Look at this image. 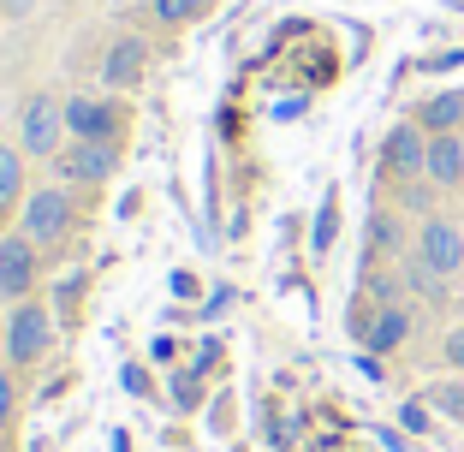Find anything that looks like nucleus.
Returning <instances> with one entry per match:
<instances>
[{"instance_id":"obj_1","label":"nucleus","mask_w":464,"mask_h":452,"mask_svg":"<svg viewBox=\"0 0 464 452\" xmlns=\"http://www.w3.org/2000/svg\"><path fill=\"white\" fill-rule=\"evenodd\" d=\"M417 262L423 268H435L440 280L464 274V226L447 215H429L423 226H417Z\"/></svg>"},{"instance_id":"obj_2","label":"nucleus","mask_w":464,"mask_h":452,"mask_svg":"<svg viewBox=\"0 0 464 452\" xmlns=\"http://www.w3.org/2000/svg\"><path fill=\"white\" fill-rule=\"evenodd\" d=\"M48 340H54L48 310H42V303H18L13 322H6V357H13V363H36V357L48 351Z\"/></svg>"},{"instance_id":"obj_3","label":"nucleus","mask_w":464,"mask_h":452,"mask_svg":"<svg viewBox=\"0 0 464 452\" xmlns=\"http://www.w3.org/2000/svg\"><path fill=\"white\" fill-rule=\"evenodd\" d=\"M382 161H387V173H393V178H423V167H429V131L417 120H399L393 131H387V143H382Z\"/></svg>"},{"instance_id":"obj_4","label":"nucleus","mask_w":464,"mask_h":452,"mask_svg":"<svg viewBox=\"0 0 464 452\" xmlns=\"http://www.w3.org/2000/svg\"><path fill=\"white\" fill-rule=\"evenodd\" d=\"M66 233H72L66 191H30V203H24V238L30 245H60Z\"/></svg>"},{"instance_id":"obj_5","label":"nucleus","mask_w":464,"mask_h":452,"mask_svg":"<svg viewBox=\"0 0 464 452\" xmlns=\"http://www.w3.org/2000/svg\"><path fill=\"white\" fill-rule=\"evenodd\" d=\"M54 167H60V178H72V185H108V173L120 167V149H113V143H83L78 138Z\"/></svg>"},{"instance_id":"obj_6","label":"nucleus","mask_w":464,"mask_h":452,"mask_svg":"<svg viewBox=\"0 0 464 452\" xmlns=\"http://www.w3.org/2000/svg\"><path fill=\"white\" fill-rule=\"evenodd\" d=\"M60 125H66V108L54 96H30L24 101V149L30 155H60Z\"/></svg>"},{"instance_id":"obj_7","label":"nucleus","mask_w":464,"mask_h":452,"mask_svg":"<svg viewBox=\"0 0 464 452\" xmlns=\"http://www.w3.org/2000/svg\"><path fill=\"white\" fill-rule=\"evenodd\" d=\"M36 286V245L24 233L0 238V298H30Z\"/></svg>"},{"instance_id":"obj_8","label":"nucleus","mask_w":464,"mask_h":452,"mask_svg":"<svg viewBox=\"0 0 464 452\" xmlns=\"http://www.w3.org/2000/svg\"><path fill=\"white\" fill-rule=\"evenodd\" d=\"M66 131L83 138V143H113L120 108H113V101H96V96H78V101H66Z\"/></svg>"},{"instance_id":"obj_9","label":"nucleus","mask_w":464,"mask_h":452,"mask_svg":"<svg viewBox=\"0 0 464 452\" xmlns=\"http://www.w3.org/2000/svg\"><path fill=\"white\" fill-rule=\"evenodd\" d=\"M423 178L440 185V191H459V185H464V131H440V138H429Z\"/></svg>"},{"instance_id":"obj_10","label":"nucleus","mask_w":464,"mask_h":452,"mask_svg":"<svg viewBox=\"0 0 464 452\" xmlns=\"http://www.w3.org/2000/svg\"><path fill=\"white\" fill-rule=\"evenodd\" d=\"M143 66H150L143 36H120L108 54H102V83H108V90H131V83L143 78Z\"/></svg>"},{"instance_id":"obj_11","label":"nucleus","mask_w":464,"mask_h":452,"mask_svg":"<svg viewBox=\"0 0 464 452\" xmlns=\"http://www.w3.org/2000/svg\"><path fill=\"white\" fill-rule=\"evenodd\" d=\"M405 333H411V310H405V303H382L375 322L363 328V345H369V351H399Z\"/></svg>"},{"instance_id":"obj_12","label":"nucleus","mask_w":464,"mask_h":452,"mask_svg":"<svg viewBox=\"0 0 464 452\" xmlns=\"http://www.w3.org/2000/svg\"><path fill=\"white\" fill-rule=\"evenodd\" d=\"M417 125H423L429 138H440V131H464V90H440V96H429L423 108H417Z\"/></svg>"},{"instance_id":"obj_13","label":"nucleus","mask_w":464,"mask_h":452,"mask_svg":"<svg viewBox=\"0 0 464 452\" xmlns=\"http://www.w3.org/2000/svg\"><path fill=\"white\" fill-rule=\"evenodd\" d=\"M24 197V161H18V149H0V215Z\"/></svg>"},{"instance_id":"obj_14","label":"nucleus","mask_w":464,"mask_h":452,"mask_svg":"<svg viewBox=\"0 0 464 452\" xmlns=\"http://www.w3.org/2000/svg\"><path fill=\"white\" fill-rule=\"evenodd\" d=\"M215 0H155V18L161 24H185V18H197V13H208Z\"/></svg>"},{"instance_id":"obj_15","label":"nucleus","mask_w":464,"mask_h":452,"mask_svg":"<svg viewBox=\"0 0 464 452\" xmlns=\"http://www.w3.org/2000/svg\"><path fill=\"white\" fill-rule=\"evenodd\" d=\"M429 405L464 423V381H440V387H429Z\"/></svg>"},{"instance_id":"obj_16","label":"nucleus","mask_w":464,"mask_h":452,"mask_svg":"<svg viewBox=\"0 0 464 452\" xmlns=\"http://www.w3.org/2000/svg\"><path fill=\"white\" fill-rule=\"evenodd\" d=\"M369 245H375V250H393L399 245V226L387 215H375V220H369Z\"/></svg>"},{"instance_id":"obj_17","label":"nucleus","mask_w":464,"mask_h":452,"mask_svg":"<svg viewBox=\"0 0 464 452\" xmlns=\"http://www.w3.org/2000/svg\"><path fill=\"white\" fill-rule=\"evenodd\" d=\"M440 357H447L452 370L464 375V322H459V328H447V340H440Z\"/></svg>"},{"instance_id":"obj_18","label":"nucleus","mask_w":464,"mask_h":452,"mask_svg":"<svg viewBox=\"0 0 464 452\" xmlns=\"http://www.w3.org/2000/svg\"><path fill=\"white\" fill-rule=\"evenodd\" d=\"M13 405H18V393H13V375H0V428L13 423Z\"/></svg>"},{"instance_id":"obj_19","label":"nucleus","mask_w":464,"mask_h":452,"mask_svg":"<svg viewBox=\"0 0 464 452\" xmlns=\"http://www.w3.org/2000/svg\"><path fill=\"white\" fill-rule=\"evenodd\" d=\"M0 357H6V328H0Z\"/></svg>"}]
</instances>
